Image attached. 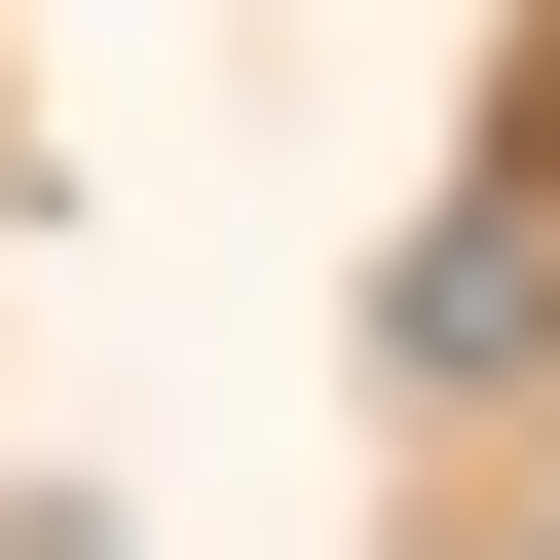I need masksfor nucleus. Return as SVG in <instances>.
<instances>
[{
	"mask_svg": "<svg viewBox=\"0 0 560 560\" xmlns=\"http://www.w3.org/2000/svg\"><path fill=\"white\" fill-rule=\"evenodd\" d=\"M523 337H560V187H486V224L411 261V374H523Z\"/></svg>",
	"mask_w": 560,
	"mask_h": 560,
	"instance_id": "1",
	"label": "nucleus"
}]
</instances>
